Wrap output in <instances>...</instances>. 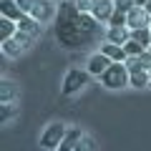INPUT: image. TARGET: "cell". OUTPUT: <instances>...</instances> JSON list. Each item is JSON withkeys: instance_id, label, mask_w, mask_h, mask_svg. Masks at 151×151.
I'll return each mask as SVG.
<instances>
[{"instance_id": "6da1fadb", "label": "cell", "mask_w": 151, "mask_h": 151, "mask_svg": "<svg viewBox=\"0 0 151 151\" xmlns=\"http://www.w3.org/2000/svg\"><path fill=\"white\" fill-rule=\"evenodd\" d=\"M101 25L103 23H98L93 13H81L73 0H65L55 13V40L65 50H81L86 45H93L101 35H106Z\"/></svg>"}, {"instance_id": "7a4b0ae2", "label": "cell", "mask_w": 151, "mask_h": 151, "mask_svg": "<svg viewBox=\"0 0 151 151\" xmlns=\"http://www.w3.org/2000/svg\"><path fill=\"white\" fill-rule=\"evenodd\" d=\"M108 91H121V88H129V81H131V73L126 68V63H111L108 70L98 78Z\"/></svg>"}, {"instance_id": "3957f363", "label": "cell", "mask_w": 151, "mask_h": 151, "mask_svg": "<svg viewBox=\"0 0 151 151\" xmlns=\"http://www.w3.org/2000/svg\"><path fill=\"white\" fill-rule=\"evenodd\" d=\"M33 40H35V38H33L30 33L18 30L13 38H8V40H3V43H0V48H3V55H5V58H20V55L33 45Z\"/></svg>"}, {"instance_id": "277c9868", "label": "cell", "mask_w": 151, "mask_h": 151, "mask_svg": "<svg viewBox=\"0 0 151 151\" xmlns=\"http://www.w3.org/2000/svg\"><path fill=\"white\" fill-rule=\"evenodd\" d=\"M93 76L88 73L86 68H70L68 73H65V78H63V96H76L78 91H83V88L88 86V81H91Z\"/></svg>"}, {"instance_id": "5b68a950", "label": "cell", "mask_w": 151, "mask_h": 151, "mask_svg": "<svg viewBox=\"0 0 151 151\" xmlns=\"http://www.w3.org/2000/svg\"><path fill=\"white\" fill-rule=\"evenodd\" d=\"M65 131H68V126L60 124V121H53V124L45 126V131L40 134V146H43L45 151H58L60 141H63Z\"/></svg>"}, {"instance_id": "8992f818", "label": "cell", "mask_w": 151, "mask_h": 151, "mask_svg": "<svg viewBox=\"0 0 151 151\" xmlns=\"http://www.w3.org/2000/svg\"><path fill=\"white\" fill-rule=\"evenodd\" d=\"M111 63H113V60L108 58L106 53L96 50L93 55H88V58H86V70H88V73L93 76V78H101V76H103V73L108 70V65H111Z\"/></svg>"}, {"instance_id": "52a82bcc", "label": "cell", "mask_w": 151, "mask_h": 151, "mask_svg": "<svg viewBox=\"0 0 151 151\" xmlns=\"http://www.w3.org/2000/svg\"><path fill=\"white\" fill-rule=\"evenodd\" d=\"M55 13H58V3H53V0H35V8L30 10V15L45 25V23H50L55 18Z\"/></svg>"}, {"instance_id": "ba28073f", "label": "cell", "mask_w": 151, "mask_h": 151, "mask_svg": "<svg viewBox=\"0 0 151 151\" xmlns=\"http://www.w3.org/2000/svg\"><path fill=\"white\" fill-rule=\"evenodd\" d=\"M126 25L134 30V28H151V13H146L144 5H134L129 10V23Z\"/></svg>"}, {"instance_id": "9c48e42d", "label": "cell", "mask_w": 151, "mask_h": 151, "mask_svg": "<svg viewBox=\"0 0 151 151\" xmlns=\"http://www.w3.org/2000/svg\"><path fill=\"white\" fill-rule=\"evenodd\" d=\"M108 43H116V45H126V40L131 38V28L129 25H108L106 28V35H103Z\"/></svg>"}, {"instance_id": "30bf717a", "label": "cell", "mask_w": 151, "mask_h": 151, "mask_svg": "<svg viewBox=\"0 0 151 151\" xmlns=\"http://www.w3.org/2000/svg\"><path fill=\"white\" fill-rule=\"evenodd\" d=\"M18 98H20L18 83L10 81V78H3V83H0V103H18Z\"/></svg>"}, {"instance_id": "8fae6325", "label": "cell", "mask_w": 151, "mask_h": 151, "mask_svg": "<svg viewBox=\"0 0 151 151\" xmlns=\"http://www.w3.org/2000/svg\"><path fill=\"white\" fill-rule=\"evenodd\" d=\"M113 10H116L113 0H96V5H93V18H96L98 23H103V25H108Z\"/></svg>"}, {"instance_id": "7c38bea8", "label": "cell", "mask_w": 151, "mask_h": 151, "mask_svg": "<svg viewBox=\"0 0 151 151\" xmlns=\"http://www.w3.org/2000/svg\"><path fill=\"white\" fill-rule=\"evenodd\" d=\"M101 53H106L108 58L113 60V63H126V58H129V53H126L124 45H116V43H108V40H103L101 43Z\"/></svg>"}, {"instance_id": "4fadbf2b", "label": "cell", "mask_w": 151, "mask_h": 151, "mask_svg": "<svg viewBox=\"0 0 151 151\" xmlns=\"http://www.w3.org/2000/svg\"><path fill=\"white\" fill-rule=\"evenodd\" d=\"M18 30L30 33L33 38H40V35H43V23H40V20H35L33 15H28V13H25V15H23L20 20H18Z\"/></svg>"}, {"instance_id": "5bb4252c", "label": "cell", "mask_w": 151, "mask_h": 151, "mask_svg": "<svg viewBox=\"0 0 151 151\" xmlns=\"http://www.w3.org/2000/svg\"><path fill=\"white\" fill-rule=\"evenodd\" d=\"M83 139V131L78 129V126H68V131H65L63 141H60L58 151H76V146H78V141Z\"/></svg>"}, {"instance_id": "9a60e30c", "label": "cell", "mask_w": 151, "mask_h": 151, "mask_svg": "<svg viewBox=\"0 0 151 151\" xmlns=\"http://www.w3.org/2000/svg\"><path fill=\"white\" fill-rule=\"evenodd\" d=\"M0 13H3V18H10V20H15V23L25 15L15 0H3V3H0Z\"/></svg>"}, {"instance_id": "2e32d148", "label": "cell", "mask_w": 151, "mask_h": 151, "mask_svg": "<svg viewBox=\"0 0 151 151\" xmlns=\"http://www.w3.org/2000/svg\"><path fill=\"white\" fill-rule=\"evenodd\" d=\"M18 119V103H0V124L8 126Z\"/></svg>"}, {"instance_id": "e0dca14e", "label": "cell", "mask_w": 151, "mask_h": 151, "mask_svg": "<svg viewBox=\"0 0 151 151\" xmlns=\"http://www.w3.org/2000/svg\"><path fill=\"white\" fill-rule=\"evenodd\" d=\"M15 33H18V23L15 20H10V18H3V20H0V43L8 40V38H13Z\"/></svg>"}, {"instance_id": "ac0fdd59", "label": "cell", "mask_w": 151, "mask_h": 151, "mask_svg": "<svg viewBox=\"0 0 151 151\" xmlns=\"http://www.w3.org/2000/svg\"><path fill=\"white\" fill-rule=\"evenodd\" d=\"M131 40H136V43H141L144 48H149L151 45V28H134V30H131Z\"/></svg>"}, {"instance_id": "d6986e66", "label": "cell", "mask_w": 151, "mask_h": 151, "mask_svg": "<svg viewBox=\"0 0 151 151\" xmlns=\"http://www.w3.org/2000/svg\"><path fill=\"white\" fill-rule=\"evenodd\" d=\"M149 83H151L149 70H139V73H131V81H129V86H131V88H149Z\"/></svg>"}, {"instance_id": "ffe728a7", "label": "cell", "mask_w": 151, "mask_h": 151, "mask_svg": "<svg viewBox=\"0 0 151 151\" xmlns=\"http://www.w3.org/2000/svg\"><path fill=\"white\" fill-rule=\"evenodd\" d=\"M76 151H98V144H96V139H93V136L83 134V139L78 141V146H76Z\"/></svg>"}, {"instance_id": "44dd1931", "label": "cell", "mask_w": 151, "mask_h": 151, "mask_svg": "<svg viewBox=\"0 0 151 151\" xmlns=\"http://www.w3.org/2000/svg\"><path fill=\"white\" fill-rule=\"evenodd\" d=\"M124 48H126V53H129V55H141L144 50H149V48H144L141 43H136V40H131V38L126 40V45H124Z\"/></svg>"}, {"instance_id": "7402d4cb", "label": "cell", "mask_w": 151, "mask_h": 151, "mask_svg": "<svg viewBox=\"0 0 151 151\" xmlns=\"http://www.w3.org/2000/svg\"><path fill=\"white\" fill-rule=\"evenodd\" d=\"M73 3L81 13H93V5H96V0H73Z\"/></svg>"}, {"instance_id": "603a6c76", "label": "cell", "mask_w": 151, "mask_h": 151, "mask_svg": "<svg viewBox=\"0 0 151 151\" xmlns=\"http://www.w3.org/2000/svg\"><path fill=\"white\" fill-rule=\"evenodd\" d=\"M113 5H116V10H121V13H129L131 8L136 5L134 0H113Z\"/></svg>"}, {"instance_id": "cb8c5ba5", "label": "cell", "mask_w": 151, "mask_h": 151, "mask_svg": "<svg viewBox=\"0 0 151 151\" xmlns=\"http://www.w3.org/2000/svg\"><path fill=\"white\" fill-rule=\"evenodd\" d=\"M15 3L20 5V10H23V13H28V15H30V10L35 8V0H15Z\"/></svg>"}, {"instance_id": "d4e9b609", "label": "cell", "mask_w": 151, "mask_h": 151, "mask_svg": "<svg viewBox=\"0 0 151 151\" xmlns=\"http://www.w3.org/2000/svg\"><path fill=\"white\" fill-rule=\"evenodd\" d=\"M136 5H146V3H149V0H134Z\"/></svg>"}, {"instance_id": "484cf974", "label": "cell", "mask_w": 151, "mask_h": 151, "mask_svg": "<svg viewBox=\"0 0 151 151\" xmlns=\"http://www.w3.org/2000/svg\"><path fill=\"white\" fill-rule=\"evenodd\" d=\"M144 8H146V13H151V0H149V3H146Z\"/></svg>"}, {"instance_id": "4316f807", "label": "cell", "mask_w": 151, "mask_h": 151, "mask_svg": "<svg viewBox=\"0 0 151 151\" xmlns=\"http://www.w3.org/2000/svg\"><path fill=\"white\" fill-rule=\"evenodd\" d=\"M53 3H58V5H60V3H65V0H53Z\"/></svg>"}, {"instance_id": "83f0119b", "label": "cell", "mask_w": 151, "mask_h": 151, "mask_svg": "<svg viewBox=\"0 0 151 151\" xmlns=\"http://www.w3.org/2000/svg\"><path fill=\"white\" fill-rule=\"evenodd\" d=\"M149 50H151V45H149Z\"/></svg>"}, {"instance_id": "f1b7e54d", "label": "cell", "mask_w": 151, "mask_h": 151, "mask_svg": "<svg viewBox=\"0 0 151 151\" xmlns=\"http://www.w3.org/2000/svg\"><path fill=\"white\" fill-rule=\"evenodd\" d=\"M149 88H151V83H149Z\"/></svg>"}]
</instances>
